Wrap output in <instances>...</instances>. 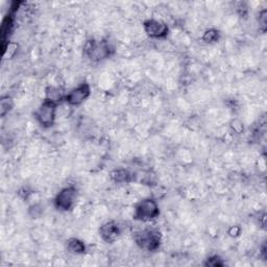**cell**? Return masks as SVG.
Returning <instances> with one entry per match:
<instances>
[{
  "instance_id": "1",
  "label": "cell",
  "mask_w": 267,
  "mask_h": 267,
  "mask_svg": "<svg viewBox=\"0 0 267 267\" xmlns=\"http://www.w3.org/2000/svg\"><path fill=\"white\" fill-rule=\"evenodd\" d=\"M114 49L107 40H95L89 39L84 45L85 56L93 62H100L109 59Z\"/></svg>"
},
{
  "instance_id": "2",
  "label": "cell",
  "mask_w": 267,
  "mask_h": 267,
  "mask_svg": "<svg viewBox=\"0 0 267 267\" xmlns=\"http://www.w3.org/2000/svg\"><path fill=\"white\" fill-rule=\"evenodd\" d=\"M134 240L141 250L156 252L161 246L162 236L156 229H143L134 234Z\"/></svg>"
},
{
  "instance_id": "3",
  "label": "cell",
  "mask_w": 267,
  "mask_h": 267,
  "mask_svg": "<svg viewBox=\"0 0 267 267\" xmlns=\"http://www.w3.org/2000/svg\"><path fill=\"white\" fill-rule=\"evenodd\" d=\"M160 208L157 200L153 199H144L140 200L134 208V219L148 222L159 217Z\"/></svg>"
},
{
  "instance_id": "4",
  "label": "cell",
  "mask_w": 267,
  "mask_h": 267,
  "mask_svg": "<svg viewBox=\"0 0 267 267\" xmlns=\"http://www.w3.org/2000/svg\"><path fill=\"white\" fill-rule=\"evenodd\" d=\"M58 106L59 104H57V102L47 98L42 101V104L35 112V118L41 127L44 129L54 127L57 118Z\"/></svg>"
},
{
  "instance_id": "5",
  "label": "cell",
  "mask_w": 267,
  "mask_h": 267,
  "mask_svg": "<svg viewBox=\"0 0 267 267\" xmlns=\"http://www.w3.org/2000/svg\"><path fill=\"white\" fill-rule=\"evenodd\" d=\"M77 197V189L74 186H68L62 189L55 198L54 203L57 210L67 212L73 208Z\"/></svg>"
},
{
  "instance_id": "6",
  "label": "cell",
  "mask_w": 267,
  "mask_h": 267,
  "mask_svg": "<svg viewBox=\"0 0 267 267\" xmlns=\"http://www.w3.org/2000/svg\"><path fill=\"white\" fill-rule=\"evenodd\" d=\"M91 94V87L88 83H83L76 88L70 90L66 93L64 101L69 106L78 107L89 98Z\"/></svg>"
},
{
  "instance_id": "7",
  "label": "cell",
  "mask_w": 267,
  "mask_h": 267,
  "mask_svg": "<svg viewBox=\"0 0 267 267\" xmlns=\"http://www.w3.org/2000/svg\"><path fill=\"white\" fill-rule=\"evenodd\" d=\"M143 29L145 34L152 39H164L168 36V25L157 19H147L143 23Z\"/></svg>"
},
{
  "instance_id": "8",
  "label": "cell",
  "mask_w": 267,
  "mask_h": 267,
  "mask_svg": "<svg viewBox=\"0 0 267 267\" xmlns=\"http://www.w3.org/2000/svg\"><path fill=\"white\" fill-rule=\"evenodd\" d=\"M120 232L118 223L114 220H108L102 223L99 228V236L107 243L115 242L119 237Z\"/></svg>"
},
{
  "instance_id": "9",
  "label": "cell",
  "mask_w": 267,
  "mask_h": 267,
  "mask_svg": "<svg viewBox=\"0 0 267 267\" xmlns=\"http://www.w3.org/2000/svg\"><path fill=\"white\" fill-rule=\"evenodd\" d=\"M110 179L116 184H128L135 180V176L129 169L118 168L111 171Z\"/></svg>"
},
{
  "instance_id": "10",
  "label": "cell",
  "mask_w": 267,
  "mask_h": 267,
  "mask_svg": "<svg viewBox=\"0 0 267 267\" xmlns=\"http://www.w3.org/2000/svg\"><path fill=\"white\" fill-rule=\"evenodd\" d=\"M67 250L71 254L81 255L86 253V245L80 239L77 238H70L67 240Z\"/></svg>"
},
{
  "instance_id": "11",
  "label": "cell",
  "mask_w": 267,
  "mask_h": 267,
  "mask_svg": "<svg viewBox=\"0 0 267 267\" xmlns=\"http://www.w3.org/2000/svg\"><path fill=\"white\" fill-rule=\"evenodd\" d=\"M65 95L64 92H62V90L58 87H48L46 89V97L47 99L49 100H53L55 102H57V104H60V102L64 101V98H65Z\"/></svg>"
},
{
  "instance_id": "12",
  "label": "cell",
  "mask_w": 267,
  "mask_h": 267,
  "mask_svg": "<svg viewBox=\"0 0 267 267\" xmlns=\"http://www.w3.org/2000/svg\"><path fill=\"white\" fill-rule=\"evenodd\" d=\"M219 39H220V33H219V30L216 28L207 29L201 37L202 42H204L206 44L216 43V42H218Z\"/></svg>"
},
{
  "instance_id": "13",
  "label": "cell",
  "mask_w": 267,
  "mask_h": 267,
  "mask_svg": "<svg viewBox=\"0 0 267 267\" xmlns=\"http://www.w3.org/2000/svg\"><path fill=\"white\" fill-rule=\"evenodd\" d=\"M14 108V101L11 96L4 95L0 99V115L1 117H5L9 112Z\"/></svg>"
},
{
  "instance_id": "14",
  "label": "cell",
  "mask_w": 267,
  "mask_h": 267,
  "mask_svg": "<svg viewBox=\"0 0 267 267\" xmlns=\"http://www.w3.org/2000/svg\"><path fill=\"white\" fill-rule=\"evenodd\" d=\"M204 265L206 266H212V267H217V266H223L224 262L220 258L219 256L215 255L212 257H209V258L204 262Z\"/></svg>"
},
{
  "instance_id": "15",
  "label": "cell",
  "mask_w": 267,
  "mask_h": 267,
  "mask_svg": "<svg viewBox=\"0 0 267 267\" xmlns=\"http://www.w3.org/2000/svg\"><path fill=\"white\" fill-rule=\"evenodd\" d=\"M259 28L262 33L266 32L267 28V9H263L259 13Z\"/></svg>"
},
{
  "instance_id": "16",
  "label": "cell",
  "mask_w": 267,
  "mask_h": 267,
  "mask_svg": "<svg viewBox=\"0 0 267 267\" xmlns=\"http://www.w3.org/2000/svg\"><path fill=\"white\" fill-rule=\"evenodd\" d=\"M240 233H241V229L240 227H238V225H234V227H232L229 231V234L230 236H232V237H238Z\"/></svg>"
},
{
  "instance_id": "17",
  "label": "cell",
  "mask_w": 267,
  "mask_h": 267,
  "mask_svg": "<svg viewBox=\"0 0 267 267\" xmlns=\"http://www.w3.org/2000/svg\"><path fill=\"white\" fill-rule=\"evenodd\" d=\"M33 208L35 209V211H34V213L30 214V216H32L33 218H37L40 216L41 214H42V208H41L39 204H35V206H33Z\"/></svg>"
}]
</instances>
